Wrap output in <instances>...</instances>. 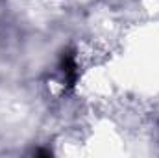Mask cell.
I'll list each match as a JSON object with an SVG mask.
<instances>
[{
    "mask_svg": "<svg viewBox=\"0 0 159 158\" xmlns=\"http://www.w3.org/2000/svg\"><path fill=\"white\" fill-rule=\"evenodd\" d=\"M61 71H63L65 80H67V84H69V86H72V84L76 82V62H74V58H72L70 54L63 56V62H61Z\"/></svg>",
    "mask_w": 159,
    "mask_h": 158,
    "instance_id": "obj_1",
    "label": "cell"
}]
</instances>
